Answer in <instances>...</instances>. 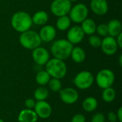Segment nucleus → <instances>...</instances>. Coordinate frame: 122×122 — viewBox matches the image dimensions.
Masks as SVG:
<instances>
[{"mask_svg":"<svg viewBox=\"0 0 122 122\" xmlns=\"http://www.w3.org/2000/svg\"><path fill=\"white\" fill-rule=\"evenodd\" d=\"M32 24L31 16L26 11H17L14 14L11 19V25L12 28L19 33L30 29Z\"/></svg>","mask_w":122,"mask_h":122,"instance_id":"nucleus-1","label":"nucleus"},{"mask_svg":"<svg viewBox=\"0 0 122 122\" xmlns=\"http://www.w3.org/2000/svg\"><path fill=\"white\" fill-rule=\"evenodd\" d=\"M61 100L66 104H73L78 101L79 94L74 88L67 87L59 91Z\"/></svg>","mask_w":122,"mask_h":122,"instance_id":"nucleus-11","label":"nucleus"},{"mask_svg":"<svg viewBox=\"0 0 122 122\" xmlns=\"http://www.w3.org/2000/svg\"><path fill=\"white\" fill-rule=\"evenodd\" d=\"M19 40L20 44L24 48L29 50L36 49L39 46L41 43L39 33L31 29L21 33Z\"/></svg>","mask_w":122,"mask_h":122,"instance_id":"nucleus-4","label":"nucleus"},{"mask_svg":"<svg viewBox=\"0 0 122 122\" xmlns=\"http://www.w3.org/2000/svg\"><path fill=\"white\" fill-rule=\"evenodd\" d=\"M117 120L119 122H122V107H119L117 114Z\"/></svg>","mask_w":122,"mask_h":122,"instance_id":"nucleus-34","label":"nucleus"},{"mask_svg":"<svg viewBox=\"0 0 122 122\" xmlns=\"http://www.w3.org/2000/svg\"><path fill=\"white\" fill-rule=\"evenodd\" d=\"M81 24V28L82 31H84V34H87L89 36L94 34V33L96 32L97 24H96V22L93 19L86 18Z\"/></svg>","mask_w":122,"mask_h":122,"instance_id":"nucleus-18","label":"nucleus"},{"mask_svg":"<svg viewBox=\"0 0 122 122\" xmlns=\"http://www.w3.org/2000/svg\"><path fill=\"white\" fill-rule=\"evenodd\" d=\"M71 59L76 64L82 63L86 59V53L80 46L73 47L70 55Z\"/></svg>","mask_w":122,"mask_h":122,"instance_id":"nucleus-20","label":"nucleus"},{"mask_svg":"<svg viewBox=\"0 0 122 122\" xmlns=\"http://www.w3.org/2000/svg\"><path fill=\"white\" fill-rule=\"evenodd\" d=\"M92 122H105V117L102 113H97L92 117Z\"/></svg>","mask_w":122,"mask_h":122,"instance_id":"nucleus-29","label":"nucleus"},{"mask_svg":"<svg viewBox=\"0 0 122 122\" xmlns=\"http://www.w3.org/2000/svg\"><path fill=\"white\" fill-rule=\"evenodd\" d=\"M39 35L41 41L48 43L52 41L55 39L56 31L51 25H44V26L40 29Z\"/></svg>","mask_w":122,"mask_h":122,"instance_id":"nucleus-14","label":"nucleus"},{"mask_svg":"<svg viewBox=\"0 0 122 122\" xmlns=\"http://www.w3.org/2000/svg\"><path fill=\"white\" fill-rule=\"evenodd\" d=\"M94 78L93 74L88 71L79 72L74 79V85L79 89L85 90L90 88L94 84Z\"/></svg>","mask_w":122,"mask_h":122,"instance_id":"nucleus-6","label":"nucleus"},{"mask_svg":"<svg viewBox=\"0 0 122 122\" xmlns=\"http://www.w3.org/2000/svg\"><path fill=\"white\" fill-rule=\"evenodd\" d=\"M73 47V44L67 39H60L53 42L51 46V52L54 58L64 61L70 57Z\"/></svg>","mask_w":122,"mask_h":122,"instance_id":"nucleus-2","label":"nucleus"},{"mask_svg":"<svg viewBox=\"0 0 122 122\" xmlns=\"http://www.w3.org/2000/svg\"><path fill=\"white\" fill-rule=\"evenodd\" d=\"M88 41H89V44H90V46L92 47H93V48H99V47L101 46L102 39L98 35L92 34V35L89 36V37L88 39Z\"/></svg>","mask_w":122,"mask_h":122,"instance_id":"nucleus-27","label":"nucleus"},{"mask_svg":"<svg viewBox=\"0 0 122 122\" xmlns=\"http://www.w3.org/2000/svg\"><path fill=\"white\" fill-rule=\"evenodd\" d=\"M38 117L34 111L29 109H25L20 112L18 121L19 122H36Z\"/></svg>","mask_w":122,"mask_h":122,"instance_id":"nucleus-16","label":"nucleus"},{"mask_svg":"<svg viewBox=\"0 0 122 122\" xmlns=\"http://www.w3.org/2000/svg\"><path fill=\"white\" fill-rule=\"evenodd\" d=\"M34 109L37 117L44 119L49 118L52 112L51 105L45 100L36 102Z\"/></svg>","mask_w":122,"mask_h":122,"instance_id":"nucleus-12","label":"nucleus"},{"mask_svg":"<svg viewBox=\"0 0 122 122\" xmlns=\"http://www.w3.org/2000/svg\"><path fill=\"white\" fill-rule=\"evenodd\" d=\"M119 65L120 66H122V55L119 56Z\"/></svg>","mask_w":122,"mask_h":122,"instance_id":"nucleus-35","label":"nucleus"},{"mask_svg":"<svg viewBox=\"0 0 122 122\" xmlns=\"http://www.w3.org/2000/svg\"><path fill=\"white\" fill-rule=\"evenodd\" d=\"M0 122H4V120H2L1 119H0Z\"/></svg>","mask_w":122,"mask_h":122,"instance_id":"nucleus-37","label":"nucleus"},{"mask_svg":"<svg viewBox=\"0 0 122 122\" xmlns=\"http://www.w3.org/2000/svg\"><path fill=\"white\" fill-rule=\"evenodd\" d=\"M71 122H86V119L83 114H76L72 117Z\"/></svg>","mask_w":122,"mask_h":122,"instance_id":"nucleus-30","label":"nucleus"},{"mask_svg":"<svg viewBox=\"0 0 122 122\" xmlns=\"http://www.w3.org/2000/svg\"><path fill=\"white\" fill-rule=\"evenodd\" d=\"M69 14L71 21L77 24H81L88 17L89 9L86 5L79 3L74 5V6H71Z\"/></svg>","mask_w":122,"mask_h":122,"instance_id":"nucleus-7","label":"nucleus"},{"mask_svg":"<svg viewBox=\"0 0 122 122\" xmlns=\"http://www.w3.org/2000/svg\"><path fill=\"white\" fill-rule=\"evenodd\" d=\"M96 32L99 34V36H101L105 37V36H109L107 24H100L98 26H97Z\"/></svg>","mask_w":122,"mask_h":122,"instance_id":"nucleus-28","label":"nucleus"},{"mask_svg":"<svg viewBox=\"0 0 122 122\" xmlns=\"http://www.w3.org/2000/svg\"><path fill=\"white\" fill-rule=\"evenodd\" d=\"M46 71L52 78L63 79L67 72L66 64L63 60L53 58L49 59L45 64Z\"/></svg>","mask_w":122,"mask_h":122,"instance_id":"nucleus-3","label":"nucleus"},{"mask_svg":"<svg viewBox=\"0 0 122 122\" xmlns=\"http://www.w3.org/2000/svg\"><path fill=\"white\" fill-rule=\"evenodd\" d=\"M98 107V102L96 98L93 97H86L82 102V107L84 111L92 112L97 109Z\"/></svg>","mask_w":122,"mask_h":122,"instance_id":"nucleus-21","label":"nucleus"},{"mask_svg":"<svg viewBox=\"0 0 122 122\" xmlns=\"http://www.w3.org/2000/svg\"><path fill=\"white\" fill-rule=\"evenodd\" d=\"M48 96H49V90L43 86L37 88L34 93V99L36 100L37 102L44 101L45 99H46Z\"/></svg>","mask_w":122,"mask_h":122,"instance_id":"nucleus-24","label":"nucleus"},{"mask_svg":"<svg viewBox=\"0 0 122 122\" xmlns=\"http://www.w3.org/2000/svg\"><path fill=\"white\" fill-rule=\"evenodd\" d=\"M31 19L33 24L39 26H44L46 25L49 20V15L45 11H38L31 16Z\"/></svg>","mask_w":122,"mask_h":122,"instance_id":"nucleus-19","label":"nucleus"},{"mask_svg":"<svg viewBox=\"0 0 122 122\" xmlns=\"http://www.w3.org/2000/svg\"><path fill=\"white\" fill-rule=\"evenodd\" d=\"M100 47L102 48V51L108 56L114 55L119 49L115 37L111 36H105L103 39H102Z\"/></svg>","mask_w":122,"mask_h":122,"instance_id":"nucleus-9","label":"nucleus"},{"mask_svg":"<svg viewBox=\"0 0 122 122\" xmlns=\"http://www.w3.org/2000/svg\"><path fill=\"white\" fill-rule=\"evenodd\" d=\"M51 79L50 75L47 73V71H40L36 74V81L38 84L41 86H44L47 84Z\"/></svg>","mask_w":122,"mask_h":122,"instance_id":"nucleus-23","label":"nucleus"},{"mask_svg":"<svg viewBox=\"0 0 122 122\" xmlns=\"http://www.w3.org/2000/svg\"><path fill=\"white\" fill-rule=\"evenodd\" d=\"M84 36L85 34L82 31L81 26H74L69 29L66 34V39L74 45L81 42L84 38Z\"/></svg>","mask_w":122,"mask_h":122,"instance_id":"nucleus-13","label":"nucleus"},{"mask_svg":"<svg viewBox=\"0 0 122 122\" xmlns=\"http://www.w3.org/2000/svg\"><path fill=\"white\" fill-rule=\"evenodd\" d=\"M115 80V75L113 71L109 69H102L98 72L96 76V82L101 89H107L111 87Z\"/></svg>","mask_w":122,"mask_h":122,"instance_id":"nucleus-5","label":"nucleus"},{"mask_svg":"<svg viewBox=\"0 0 122 122\" xmlns=\"http://www.w3.org/2000/svg\"><path fill=\"white\" fill-rule=\"evenodd\" d=\"M90 7L92 11L98 16L106 14L109 10V4L107 0H92Z\"/></svg>","mask_w":122,"mask_h":122,"instance_id":"nucleus-15","label":"nucleus"},{"mask_svg":"<svg viewBox=\"0 0 122 122\" xmlns=\"http://www.w3.org/2000/svg\"><path fill=\"white\" fill-rule=\"evenodd\" d=\"M69 1H71V2H74V1H78V0H69Z\"/></svg>","mask_w":122,"mask_h":122,"instance_id":"nucleus-36","label":"nucleus"},{"mask_svg":"<svg viewBox=\"0 0 122 122\" xmlns=\"http://www.w3.org/2000/svg\"><path fill=\"white\" fill-rule=\"evenodd\" d=\"M116 98V92L111 86L104 89L102 92V99L107 103H111L114 102Z\"/></svg>","mask_w":122,"mask_h":122,"instance_id":"nucleus-25","label":"nucleus"},{"mask_svg":"<svg viewBox=\"0 0 122 122\" xmlns=\"http://www.w3.org/2000/svg\"><path fill=\"white\" fill-rule=\"evenodd\" d=\"M116 41H117V44L119 46V48H122V33L120 34H119L117 37H115Z\"/></svg>","mask_w":122,"mask_h":122,"instance_id":"nucleus-33","label":"nucleus"},{"mask_svg":"<svg viewBox=\"0 0 122 122\" xmlns=\"http://www.w3.org/2000/svg\"><path fill=\"white\" fill-rule=\"evenodd\" d=\"M71 2L69 0H54L50 6L51 13L56 16L67 15L71 8Z\"/></svg>","mask_w":122,"mask_h":122,"instance_id":"nucleus-8","label":"nucleus"},{"mask_svg":"<svg viewBox=\"0 0 122 122\" xmlns=\"http://www.w3.org/2000/svg\"><path fill=\"white\" fill-rule=\"evenodd\" d=\"M47 84H49V88L52 92H57L61 89V86H62L61 82L60 81V79H56V78L50 79V80Z\"/></svg>","mask_w":122,"mask_h":122,"instance_id":"nucleus-26","label":"nucleus"},{"mask_svg":"<svg viewBox=\"0 0 122 122\" xmlns=\"http://www.w3.org/2000/svg\"><path fill=\"white\" fill-rule=\"evenodd\" d=\"M71 22V21L69 16L67 15L61 16L58 17L56 22V26L59 31H66L70 28Z\"/></svg>","mask_w":122,"mask_h":122,"instance_id":"nucleus-22","label":"nucleus"},{"mask_svg":"<svg viewBox=\"0 0 122 122\" xmlns=\"http://www.w3.org/2000/svg\"><path fill=\"white\" fill-rule=\"evenodd\" d=\"M109 36L117 37L122 33V25L121 21L118 19H112L107 24Z\"/></svg>","mask_w":122,"mask_h":122,"instance_id":"nucleus-17","label":"nucleus"},{"mask_svg":"<svg viewBox=\"0 0 122 122\" xmlns=\"http://www.w3.org/2000/svg\"><path fill=\"white\" fill-rule=\"evenodd\" d=\"M107 117L110 122H117V121H118L116 114L113 112H109L107 114Z\"/></svg>","mask_w":122,"mask_h":122,"instance_id":"nucleus-32","label":"nucleus"},{"mask_svg":"<svg viewBox=\"0 0 122 122\" xmlns=\"http://www.w3.org/2000/svg\"><path fill=\"white\" fill-rule=\"evenodd\" d=\"M32 58L34 62L39 65L43 66L45 65L47 61L50 59V56L48 50L42 46H38L36 49L32 50Z\"/></svg>","mask_w":122,"mask_h":122,"instance_id":"nucleus-10","label":"nucleus"},{"mask_svg":"<svg viewBox=\"0 0 122 122\" xmlns=\"http://www.w3.org/2000/svg\"><path fill=\"white\" fill-rule=\"evenodd\" d=\"M35 104H36L35 100L33 99H31V98H29V99H26L25 102H24V104H25L26 109H32L34 107Z\"/></svg>","mask_w":122,"mask_h":122,"instance_id":"nucleus-31","label":"nucleus"}]
</instances>
